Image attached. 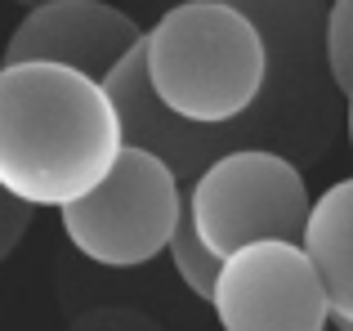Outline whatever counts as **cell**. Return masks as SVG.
I'll return each instance as SVG.
<instances>
[{"mask_svg":"<svg viewBox=\"0 0 353 331\" xmlns=\"http://www.w3.org/2000/svg\"><path fill=\"white\" fill-rule=\"evenodd\" d=\"M300 242L313 255L322 287L331 296V323L353 327V174L313 197Z\"/></svg>","mask_w":353,"mask_h":331,"instance_id":"9","label":"cell"},{"mask_svg":"<svg viewBox=\"0 0 353 331\" xmlns=\"http://www.w3.org/2000/svg\"><path fill=\"white\" fill-rule=\"evenodd\" d=\"M143 72L174 117L233 126L264 86V41L228 0H179L143 32Z\"/></svg>","mask_w":353,"mask_h":331,"instance_id":"3","label":"cell"},{"mask_svg":"<svg viewBox=\"0 0 353 331\" xmlns=\"http://www.w3.org/2000/svg\"><path fill=\"white\" fill-rule=\"evenodd\" d=\"M345 130H349V152H353V86L345 90Z\"/></svg>","mask_w":353,"mask_h":331,"instance_id":"14","label":"cell"},{"mask_svg":"<svg viewBox=\"0 0 353 331\" xmlns=\"http://www.w3.org/2000/svg\"><path fill=\"white\" fill-rule=\"evenodd\" d=\"M143 45V27L108 0H45L23 14L5 41V63H59L108 81L125 54Z\"/></svg>","mask_w":353,"mask_h":331,"instance_id":"7","label":"cell"},{"mask_svg":"<svg viewBox=\"0 0 353 331\" xmlns=\"http://www.w3.org/2000/svg\"><path fill=\"white\" fill-rule=\"evenodd\" d=\"M103 81L59 63H0V183L32 210H63L121 157Z\"/></svg>","mask_w":353,"mask_h":331,"instance_id":"1","label":"cell"},{"mask_svg":"<svg viewBox=\"0 0 353 331\" xmlns=\"http://www.w3.org/2000/svg\"><path fill=\"white\" fill-rule=\"evenodd\" d=\"M14 5H27V9H32V5H45V0H14Z\"/></svg>","mask_w":353,"mask_h":331,"instance_id":"15","label":"cell"},{"mask_svg":"<svg viewBox=\"0 0 353 331\" xmlns=\"http://www.w3.org/2000/svg\"><path fill=\"white\" fill-rule=\"evenodd\" d=\"M32 215H36V210L27 206V201H18L14 192L0 183V264H5L9 255L18 251V242L27 237V228H32Z\"/></svg>","mask_w":353,"mask_h":331,"instance_id":"12","label":"cell"},{"mask_svg":"<svg viewBox=\"0 0 353 331\" xmlns=\"http://www.w3.org/2000/svg\"><path fill=\"white\" fill-rule=\"evenodd\" d=\"M165 255H170L179 282H183V287H188L197 300H210V296H215V278H219V269H224V260H219V255L206 246V237L192 228L188 206H183V219H179V228H174Z\"/></svg>","mask_w":353,"mask_h":331,"instance_id":"10","label":"cell"},{"mask_svg":"<svg viewBox=\"0 0 353 331\" xmlns=\"http://www.w3.org/2000/svg\"><path fill=\"white\" fill-rule=\"evenodd\" d=\"M188 219L224 260L250 242H300L313 210L300 161L273 148H228L183 188Z\"/></svg>","mask_w":353,"mask_h":331,"instance_id":"4","label":"cell"},{"mask_svg":"<svg viewBox=\"0 0 353 331\" xmlns=\"http://www.w3.org/2000/svg\"><path fill=\"white\" fill-rule=\"evenodd\" d=\"M63 233L103 269H139L165 255L183 219V179L143 148H121L108 179L59 210Z\"/></svg>","mask_w":353,"mask_h":331,"instance_id":"5","label":"cell"},{"mask_svg":"<svg viewBox=\"0 0 353 331\" xmlns=\"http://www.w3.org/2000/svg\"><path fill=\"white\" fill-rule=\"evenodd\" d=\"M68 331H161L148 314L139 309H121V305H108V309H90L81 314Z\"/></svg>","mask_w":353,"mask_h":331,"instance_id":"13","label":"cell"},{"mask_svg":"<svg viewBox=\"0 0 353 331\" xmlns=\"http://www.w3.org/2000/svg\"><path fill=\"white\" fill-rule=\"evenodd\" d=\"M103 90H108V99H112V108H117L121 139H125L130 148H143V152H152V157H161L183 179V188H188L219 152L233 148L228 126L183 121V117H174L170 108L152 94L148 72H143V45L117 63L112 77L103 81Z\"/></svg>","mask_w":353,"mask_h":331,"instance_id":"8","label":"cell"},{"mask_svg":"<svg viewBox=\"0 0 353 331\" xmlns=\"http://www.w3.org/2000/svg\"><path fill=\"white\" fill-rule=\"evenodd\" d=\"M264 41V86L241 121L228 126L233 148H273L291 161H318L345 126V94L322 54L327 0H228Z\"/></svg>","mask_w":353,"mask_h":331,"instance_id":"2","label":"cell"},{"mask_svg":"<svg viewBox=\"0 0 353 331\" xmlns=\"http://www.w3.org/2000/svg\"><path fill=\"white\" fill-rule=\"evenodd\" d=\"M224 331H327L331 296L304 242H250L224 255L210 296Z\"/></svg>","mask_w":353,"mask_h":331,"instance_id":"6","label":"cell"},{"mask_svg":"<svg viewBox=\"0 0 353 331\" xmlns=\"http://www.w3.org/2000/svg\"><path fill=\"white\" fill-rule=\"evenodd\" d=\"M322 54H327L331 81L340 94L353 86V0H327V23H322Z\"/></svg>","mask_w":353,"mask_h":331,"instance_id":"11","label":"cell"}]
</instances>
